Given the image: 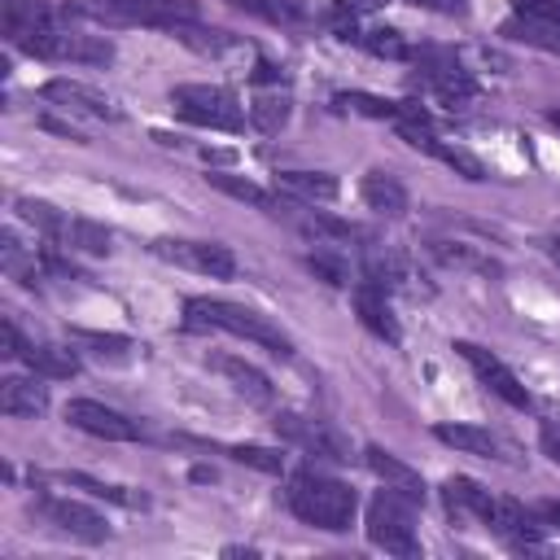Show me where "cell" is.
<instances>
[{"label":"cell","mask_w":560,"mask_h":560,"mask_svg":"<svg viewBox=\"0 0 560 560\" xmlns=\"http://www.w3.org/2000/svg\"><path fill=\"white\" fill-rule=\"evenodd\" d=\"M289 508L302 525L311 529H324V534H346L354 525V512H359V494L328 477V472H315V468H302L293 472L289 481Z\"/></svg>","instance_id":"6da1fadb"},{"label":"cell","mask_w":560,"mask_h":560,"mask_svg":"<svg viewBox=\"0 0 560 560\" xmlns=\"http://www.w3.org/2000/svg\"><path fill=\"white\" fill-rule=\"evenodd\" d=\"M184 324H188V328H219V332L258 341V346H267V350L280 354V359L293 354V341H289L267 315H258V311H249V306H236V302H223V298H188V302H184Z\"/></svg>","instance_id":"7a4b0ae2"},{"label":"cell","mask_w":560,"mask_h":560,"mask_svg":"<svg viewBox=\"0 0 560 560\" xmlns=\"http://www.w3.org/2000/svg\"><path fill=\"white\" fill-rule=\"evenodd\" d=\"M66 18H92L105 26L175 31L184 22H197V0H79V4H66Z\"/></svg>","instance_id":"3957f363"},{"label":"cell","mask_w":560,"mask_h":560,"mask_svg":"<svg viewBox=\"0 0 560 560\" xmlns=\"http://www.w3.org/2000/svg\"><path fill=\"white\" fill-rule=\"evenodd\" d=\"M171 105L179 118L210 127V131H241L245 127V109L228 88L214 83H175L171 88Z\"/></svg>","instance_id":"277c9868"},{"label":"cell","mask_w":560,"mask_h":560,"mask_svg":"<svg viewBox=\"0 0 560 560\" xmlns=\"http://www.w3.org/2000/svg\"><path fill=\"white\" fill-rule=\"evenodd\" d=\"M13 48H22L31 57H44V61H79V66H109L114 61V44L105 35H79V31H66V26L22 35V39H13Z\"/></svg>","instance_id":"5b68a950"},{"label":"cell","mask_w":560,"mask_h":560,"mask_svg":"<svg viewBox=\"0 0 560 560\" xmlns=\"http://www.w3.org/2000/svg\"><path fill=\"white\" fill-rule=\"evenodd\" d=\"M363 529H368V542L389 551V556H420V542H416V529H411V512H407L402 494L389 490V486L381 494H372Z\"/></svg>","instance_id":"8992f818"},{"label":"cell","mask_w":560,"mask_h":560,"mask_svg":"<svg viewBox=\"0 0 560 560\" xmlns=\"http://www.w3.org/2000/svg\"><path fill=\"white\" fill-rule=\"evenodd\" d=\"M276 433L293 446H302L311 459H328V464H350V442L324 424V420H311V416H298V411H276Z\"/></svg>","instance_id":"52a82bcc"},{"label":"cell","mask_w":560,"mask_h":560,"mask_svg":"<svg viewBox=\"0 0 560 560\" xmlns=\"http://www.w3.org/2000/svg\"><path fill=\"white\" fill-rule=\"evenodd\" d=\"M455 350L464 354V363L477 372V381L490 389V394H499L508 407H516V411H529L534 407V398H529V389L516 381V372L499 359V354H490L486 346H477V341H455Z\"/></svg>","instance_id":"ba28073f"},{"label":"cell","mask_w":560,"mask_h":560,"mask_svg":"<svg viewBox=\"0 0 560 560\" xmlns=\"http://www.w3.org/2000/svg\"><path fill=\"white\" fill-rule=\"evenodd\" d=\"M66 424L79 429V433H92V438H105V442H140L144 429L140 420L96 402V398H70L66 402Z\"/></svg>","instance_id":"9c48e42d"},{"label":"cell","mask_w":560,"mask_h":560,"mask_svg":"<svg viewBox=\"0 0 560 560\" xmlns=\"http://www.w3.org/2000/svg\"><path fill=\"white\" fill-rule=\"evenodd\" d=\"M35 512H39L44 521H52L61 534L79 538V542H105V538H109V521H105L96 508L79 503V499H57V494H44V499L35 503Z\"/></svg>","instance_id":"30bf717a"},{"label":"cell","mask_w":560,"mask_h":560,"mask_svg":"<svg viewBox=\"0 0 560 560\" xmlns=\"http://www.w3.org/2000/svg\"><path fill=\"white\" fill-rule=\"evenodd\" d=\"M162 258L179 262V267H192L210 280H232L236 276V254L219 241H158L153 245Z\"/></svg>","instance_id":"8fae6325"},{"label":"cell","mask_w":560,"mask_h":560,"mask_svg":"<svg viewBox=\"0 0 560 560\" xmlns=\"http://www.w3.org/2000/svg\"><path fill=\"white\" fill-rule=\"evenodd\" d=\"M44 101L70 109V114H83V118H101V122H118V105L109 96H101L96 88L79 83V79H48L44 83Z\"/></svg>","instance_id":"7c38bea8"},{"label":"cell","mask_w":560,"mask_h":560,"mask_svg":"<svg viewBox=\"0 0 560 560\" xmlns=\"http://www.w3.org/2000/svg\"><path fill=\"white\" fill-rule=\"evenodd\" d=\"M363 459H368V468H372V472H376V477H381L389 490H398L407 503H424V494H429V490H424V477H420V468L402 464L394 451H385V446H376V442L363 451Z\"/></svg>","instance_id":"4fadbf2b"},{"label":"cell","mask_w":560,"mask_h":560,"mask_svg":"<svg viewBox=\"0 0 560 560\" xmlns=\"http://www.w3.org/2000/svg\"><path fill=\"white\" fill-rule=\"evenodd\" d=\"M210 368L241 394V398H249V402H258V407H267L271 398H276V389H271V381H267V372L262 368H254L249 359H241V354H210Z\"/></svg>","instance_id":"5bb4252c"},{"label":"cell","mask_w":560,"mask_h":560,"mask_svg":"<svg viewBox=\"0 0 560 560\" xmlns=\"http://www.w3.org/2000/svg\"><path fill=\"white\" fill-rule=\"evenodd\" d=\"M354 315H359V319H363V328H368V332H376L381 341H389V346H398V341H402V328H398L394 306H389V298H385V289H381V284L363 280V284L354 289Z\"/></svg>","instance_id":"9a60e30c"},{"label":"cell","mask_w":560,"mask_h":560,"mask_svg":"<svg viewBox=\"0 0 560 560\" xmlns=\"http://www.w3.org/2000/svg\"><path fill=\"white\" fill-rule=\"evenodd\" d=\"M206 184L228 192V197H236V201H245V206H254V210H267L276 219H284V210H289V197H280V188L271 192V188H262V184H254L245 175H232V171H206Z\"/></svg>","instance_id":"2e32d148"},{"label":"cell","mask_w":560,"mask_h":560,"mask_svg":"<svg viewBox=\"0 0 560 560\" xmlns=\"http://www.w3.org/2000/svg\"><path fill=\"white\" fill-rule=\"evenodd\" d=\"M13 359H22L35 376H48V381H70L79 372V354L74 350H61V346H48V341H18Z\"/></svg>","instance_id":"e0dca14e"},{"label":"cell","mask_w":560,"mask_h":560,"mask_svg":"<svg viewBox=\"0 0 560 560\" xmlns=\"http://www.w3.org/2000/svg\"><path fill=\"white\" fill-rule=\"evenodd\" d=\"M0 22H4V35H9V44H13V39H22V35L52 31V26L61 22V13H57L48 0H4Z\"/></svg>","instance_id":"ac0fdd59"},{"label":"cell","mask_w":560,"mask_h":560,"mask_svg":"<svg viewBox=\"0 0 560 560\" xmlns=\"http://www.w3.org/2000/svg\"><path fill=\"white\" fill-rule=\"evenodd\" d=\"M424 74V88L442 101V105H451V109H464L472 96H477V79L468 74V70H459V66H420Z\"/></svg>","instance_id":"d6986e66"},{"label":"cell","mask_w":560,"mask_h":560,"mask_svg":"<svg viewBox=\"0 0 560 560\" xmlns=\"http://www.w3.org/2000/svg\"><path fill=\"white\" fill-rule=\"evenodd\" d=\"M433 438L446 442V446H455V451H464V455L508 459V446L490 429H481V424H433Z\"/></svg>","instance_id":"ffe728a7"},{"label":"cell","mask_w":560,"mask_h":560,"mask_svg":"<svg viewBox=\"0 0 560 560\" xmlns=\"http://www.w3.org/2000/svg\"><path fill=\"white\" fill-rule=\"evenodd\" d=\"M486 529L503 534V538L516 542V547H534V542L542 538V525H534V516H529L521 503H512V499H494V508H490V516H486Z\"/></svg>","instance_id":"44dd1931"},{"label":"cell","mask_w":560,"mask_h":560,"mask_svg":"<svg viewBox=\"0 0 560 560\" xmlns=\"http://www.w3.org/2000/svg\"><path fill=\"white\" fill-rule=\"evenodd\" d=\"M359 197H363L368 210H376L385 219H402L407 214V188L385 171H368L363 184H359Z\"/></svg>","instance_id":"7402d4cb"},{"label":"cell","mask_w":560,"mask_h":560,"mask_svg":"<svg viewBox=\"0 0 560 560\" xmlns=\"http://www.w3.org/2000/svg\"><path fill=\"white\" fill-rule=\"evenodd\" d=\"M0 411L4 416H44L48 411V389L35 376H4L0 381Z\"/></svg>","instance_id":"603a6c76"},{"label":"cell","mask_w":560,"mask_h":560,"mask_svg":"<svg viewBox=\"0 0 560 560\" xmlns=\"http://www.w3.org/2000/svg\"><path fill=\"white\" fill-rule=\"evenodd\" d=\"M284 219H293V223H298L306 236H315V241H359V228H354L350 219H337V214H328V210H306L302 201H289Z\"/></svg>","instance_id":"cb8c5ba5"},{"label":"cell","mask_w":560,"mask_h":560,"mask_svg":"<svg viewBox=\"0 0 560 560\" xmlns=\"http://www.w3.org/2000/svg\"><path fill=\"white\" fill-rule=\"evenodd\" d=\"M276 188L280 192H289V197H298V201H332L337 192H341V184L332 179V175H324V171H280L276 175Z\"/></svg>","instance_id":"d4e9b609"},{"label":"cell","mask_w":560,"mask_h":560,"mask_svg":"<svg viewBox=\"0 0 560 560\" xmlns=\"http://www.w3.org/2000/svg\"><path fill=\"white\" fill-rule=\"evenodd\" d=\"M337 31H341V39H350V44H359V48L376 52V57H389V61H402V57H411V48H407V39H402L398 31H385V26L359 31L354 22H346V26H337Z\"/></svg>","instance_id":"484cf974"},{"label":"cell","mask_w":560,"mask_h":560,"mask_svg":"<svg viewBox=\"0 0 560 560\" xmlns=\"http://www.w3.org/2000/svg\"><path fill=\"white\" fill-rule=\"evenodd\" d=\"M503 35L512 44H529V48H542V52H560V26L556 22H538V18H521L512 13L503 22Z\"/></svg>","instance_id":"4316f807"},{"label":"cell","mask_w":560,"mask_h":560,"mask_svg":"<svg viewBox=\"0 0 560 560\" xmlns=\"http://www.w3.org/2000/svg\"><path fill=\"white\" fill-rule=\"evenodd\" d=\"M442 490H446L451 512H472V516L486 525V516H490V508H494V494H490V490H481V486L468 481V477H446Z\"/></svg>","instance_id":"83f0119b"},{"label":"cell","mask_w":560,"mask_h":560,"mask_svg":"<svg viewBox=\"0 0 560 560\" xmlns=\"http://www.w3.org/2000/svg\"><path fill=\"white\" fill-rule=\"evenodd\" d=\"M61 241L70 249H79V254H92V258H105L114 249V232L105 223H92V219H70Z\"/></svg>","instance_id":"f1b7e54d"},{"label":"cell","mask_w":560,"mask_h":560,"mask_svg":"<svg viewBox=\"0 0 560 560\" xmlns=\"http://www.w3.org/2000/svg\"><path fill=\"white\" fill-rule=\"evenodd\" d=\"M66 486L74 490H88L92 499H105V503H118V508H149V499L140 490H127V486H109L101 477H88V472H61Z\"/></svg>","instance_id":"f546056e"},{"label":"cell","mask_w":560,"mask_h":560,"mask_svg":"<svg viewBox=\"0 0 560 560\" xmlns=\"http://www.w3.org/2000/svg\"><path fill=\"white\" fill-rule=\"evenodd\" d=\"M171 35H175L179 44L197 48V52H210V57H219V52L236 48V35H228V31H214V26H201V22H184V26H175Z\"/></svg>","instance_id":"4dcf8cb0"},{"label":"cell","mask_w":560,"mask_h":560,"mask_svg":"<svg viewBox=\"0 0 560 560\" xmlns=\"http://www.w3.org/2000/svg\"><path fill=\"white\" fill-rule=\"evenodd\" d=\"M249 122L262 131V136H276L284 122H289V96H271V92H262V96H254L249 101Z\"/></svg>","instance_id":"1f68e13d"},{"label":"cell","mask_w":560,"mask_h":560,"mask_svg":"<svg viewBox=\"0 0 560 560\" xmlns=\"http://www.w3.org/2000/svg\"><path fill=\"white\" fill-rule=\"evenodd\" d=\"M18 214L26 219V223H35L44 236H52V241H61L66 236V214L57 210V206H48V201H35V197H18Z\"/></svg>","instance_id":"d6a6232c"},{"label":"cell","mask_w":560,"mask_h":560,"mask_svg":"<svg viewBox=\"0 0 560 560\" xmlns=\"http://www.w3.org/2000/svg\"><path fill=\"white\" fill-rule=\"evenodd\" d=\"M433 254L451 267H468V271H481V276H499V262L477 254L472 245H459V241H433Z\"/></svg>","instance_id":"836d02e7"},{"label":"cell","mask_w":560,"mask_h":560,"mask_svg":"<svg viewBox=\"0 0 560 560\" xmlns=\"http://www.w3.org/2000/svg\"><path fill=\"white\" fill-rule=\"evenodd\" d=\"M79 346H88L92 354H101V359H127L131 350H136V341L131 337H118V332H88V328H74L70 332Z\"/></svg>","instance_id":"e575fe53"},{"label":"cell","mask_w":560,"mask_h":560,"mask_svg":"<svg viewBox=\"0 0 560 560\" xmlns=\"http://www.w3.org/2000/svg\"><path fill=\"white\" fill-rule=\"evenodd\" d=\"M236 464H245V468H258V472H284V455L280 451H271V446H232L228 451Z\"/></svg>","instance_id":"d590c367"},{"label":"cell","mask_w":560,"mask_h":560,"mask_svg":"<svg viewBox=\"0 0 560 560\" xmlns=\"http://www.w3.org/2000/svg\"><path fill=\"white\" fill-rule=\"evenodd\" d=\"M389 0H332L328 4V18L337 22V26H346V22H359V18H368V13H381Z\"/></svg>","instance_id":"8d00e7d4"},{"label":"cell","mask_w":560,"mask_h":560,"mask_svg":"<svg viewBox=\"0 0 560 560\" xmlns=\"http://www.w3.org/2000/svg\"><path fill=\"white\" fill-rule=\"evenodd\" d=\"M512 13L538 18V22H556V26H560V0H512Z\"/></svg>","instance_id":"74e56055"},{"label":"cell","mask_w":560,"mask_h":560,"mask_svg":"<svg viewBox=\"0 0 560 560\" xmlns=\"http://www.w3.org/2000/svg\"><path fill=\"white\" fill-rule=\"evenodd\" d=\"M306 267H311V271H315V276H319L324 284H337V289H341V284H350V280H346V267H341L337 258H324V254H311V258H306Z\"/></svg>","instance_id":"f35d334b"},{"label":"cell","mask_w":560,"mask_h":560,"mask_svg":"<svg viewBox=\"0 0 560 560\" xmlns=\"http://www.w3.org/2000/svg\"><path fill=\"white\" fill-rule=\"evenodd\" d=\"M416 9H429V13H442V18H464L468 13V0H411Z\"/></svg>","instance_id":"ab89813d"},{"label":"cell","mask_w":560,"mask_h":560,"mask_svg":"<svg viewBox=\"0 0 560 560\" xmlns=\"http://www.w3.org/2000/svg\"><path fill=\"white\" fill-rule=\"evenodd\" d=\"M538 442H542V455H547L551 464H560V424H556V420H547V424L538 429Z\"/></svg>","instance_id":"60d3db41"},{"label":"cell","mask_w":560,"mask_h":560,"mask_svg":"<svg viewBox=\"0 0 560 560\" xmlns=\"http://www.w3.org/2000/svg\"><path fill=\"white\" fill-rule=\"evenodd\" d=\"M39 127H44V131H57V136H66V140H74V144H88V136H83L79 127L61 122V118H52V114H44V118H39Z\"/></svg>","instance_id":"b9f144b4"},{"label":"cell","mask_w":560,"mask_h":560,"mask_svg":"<svg viewBox=\"0 0 560 560\" xmlns=\"http://www.w3.org/2000/svg\"><path fill=\"white\" fill-rule=\"evenodd\" d=\"M284 79V70L280 66H271V61H258V70H254V83H280Z\"/></svg>","instance_id":"7bdbcfd3"},{"label":"cell","mask_w":560,"mask_h":560,"mask_svg":"<svg viewBox=\"0 0 560 560\" xmlns=\"http://www.w3.org/2000/svg\"><path fill=\"white\" fill-rule=\"evenodd\" d=\"M538 512H542V516H547V521H551V525H560V503H556V499H551V503H542V508H538Z\"/></svg>","instance_id":"ee69618b"},{"label":"cell","mask_w":560,"mask_h":560,"mask_svg":"<svg viewBox=\"0 0 560 560\" xmlns=\"http://www.w3.org/2000/svg\"><path fill=\"white\" fill-rule=\"evenodd\" d=\"M547 122H551V127H560V109H547Z\"/></svg>","instance_id":"f6af8a7d"},{"label":"cell","mask_w":560,"mask_h":560,"mask_svg":"<svg viewBox=\"0 0 560 560\" xmlns=\"http://www.w3.org/2000/svg\"><path fill=\"white\" fill-rule=\"evenodd\" d=\"M551 258H556V267H560V241H551Z\"/></svg>","instance_id":"bcb514c9"}]
</instances>
